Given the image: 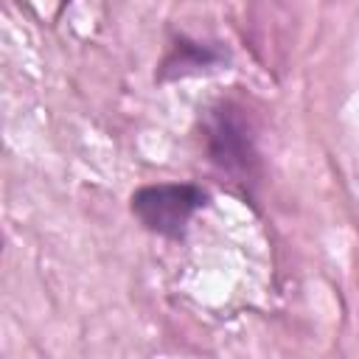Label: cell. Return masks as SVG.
<instances>
[{
  "instance_id": "obj_1",
  "label": "cell",
  "mask_w": 359,
  "mask_h": 359,
  "mask_svg": "<svg viewBox=\"0 0 359 359\" xmlns=\"http://www.w3.org/2000/svg\"><path fill=\"white\" fill-rule=\"evenodd\" d=\"M208 202V196L191 185V182H160V185H146L135 191L132 196V213L137 222L168 238H180L191 222V216Z\"/></svg>"
},
{
  "instance_id": "obj_2",
  "label": "cell",
  "mask_w": 359,
  "mask_h": 359,
  "mask_svg": "<svg viewBox=\"0 0 359 359\" xmlns=\"http://www.w3.org/2000/svg\"><path fill=\"white\" fill-rule=\"evenodd\" d=\"M208 154L216 165H222L230 174H250V163L255 160L252 140L247 135V126L241 115L230 107H222L210 115L208 123Z\"/></svg>"
}]
</instances>
